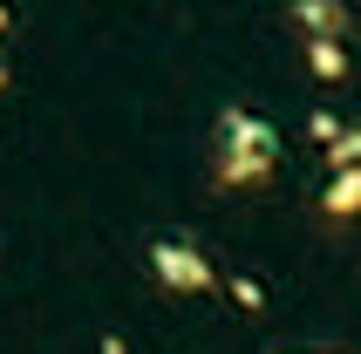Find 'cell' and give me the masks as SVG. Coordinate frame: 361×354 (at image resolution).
<instances>
[{"instance_id":"2","label":"cell","mask_w":361,"mask_h":354,"mask_svg":"<svg viewBox=\"0 0 361 354\" xmlns=\"http://www.w3.org/2000/svg\"><path fill=\"white\" fill-rule=\"evenodd\" d=\"M150 266H157V279L178 286V293H204V286H212V259L178 245V238H157V245H150Z\"/></svg>"},{"instance_id":"1","label":"cell","mask_w":361,"mask_h":354,"mask_svg":"<svg viewBox=\"0 0 361 354\" xmlns=\"http://www.w3.org/2000/svg\"><path fill=\"white\" fill-rule=\"evenodd\" d=\"M219 184H259V177H273V164H280V137L266 130L252 109H225L219 116Z\"/></svg>"},{"instance_id":"3","label":"cell","mask_w":361,"mask_h":354,"mask_svg":"<svg viewBox=\"0 0 361 354\" xmlns=\"http://www.w3.org/2000/svg\"><path fill=\"white\" fill-rule=\"evenodd\" d=\"M355 205H361V164H341V171H334V184H327V212L348 218Z\"/></svg>"}]
</instances>
